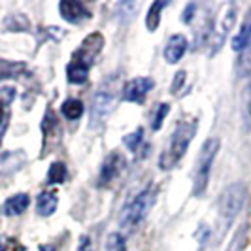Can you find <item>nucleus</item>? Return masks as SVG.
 Instances as JSON below:
<instances>
[{
    "label": "nucleus",
    "instance_id": "f257e3e1",
    "mask_svg": "<svg viewBox=\"0 0 251 251\" xmlns=\"http://www.w3.org/2000/svg\"><path fill=\"white\" fill-rule=\"evenodd\" d=\"M197 128H199V123L195 119L181 121L176 126V130L172 132L166 148H164V151L159 157V168L161 170H172L183 159V155L187 153L189 144L193 142L195 134H197Z\"/></svg>",
    "mask_w": 251,
    "mask_h": 251
},
{
    "label": "nucleus",
    "instance_id": "6ab92c4d",
    "mask_svg": "<svg viewBox=\"0 0 251 251\" xmlns=\"http://www.w3.org/2000/svg\"><path fill=\"white\" fill-rule=\"evenodd\" d=\"M68 176V170L63 163H53L48 170V181L53 183V185H59V183H64V179Z\"/></svg>",
    "mask_w": 251,
    "mask_h": 251
},
{
    "label": "nucleus",
    "instance_id": "9d476101",
    "mask_svg": "<svg viewBox=\"0 0 251 251\" xmlns=\"http://www.w3.org/2000/svg\"><path fill=\"white\" fill-rule=\"evenodd\" d=\"M187 38L183 34H174V36L168 38L166 46H164V61L168 64H176L177 61H181V57L185 55L187 51Z\"/></svg>",
    "mask_w": 251,
    "mask_h": 251
},
{
    "label": "nucleus",
    "instance_id": "1a4fd4ad",
    "mask_svg": "<svg viewBox=\"0 0 251 251\" xmlns=\"http://www.w3.org/2000/svg\"><path fill=\"white\" fill-rule=\"evenodd\" d=\"M102 44H104V38L102 34H91V36L81 44V48L74 53V59L75 61H81L91 66L93 59L99 55V51L102 50Z\"/></svg>",
    "mask_w": 251,
    "mask_h": 251
},
{
    "label": "nucleus",
    "instance_id": "2eb2a0df",
    "mask_svg": "<svg viewBox=\"0 0 251 251\" xmlns=\"http://www.w3.org/2000/svg\"><path fill=\"white\" fill-rule=\"evenodd\" d=\"M89 75V64L81 63V61H75L72 59L70 64L66 66V77H68V81L70 83H83L85 79H87Z\"/></svg>",
    "mask_w": 251,
    "mask_h": 251
},
{
    "label": "nucleus",
    "instance_id": "f3484780",
    "mask_svg": "<svg viewBox=\"0 0 251 251\" xmlns=\"http://www.w3.org/2000/svg\"><path fill=\"white\" fill-rule=\"evenodd\" d=\"M164 6H166V2H159V0L150 6V10L146 13V26L150 32H155L157 26L161 25V12H163Z\"/></svg>",
    "mask_w": 251,
    "mask_h": 251
},
{
    "label": "nucleus",
    "instance_id": "20e7f679",
    "mask_svg": "<svg viewBox=\"0 0 251 251\" xmlns=\"http://www.w3.org/2000/svg\"><path fill=\"white\" fill-rule=\"evenodd\" d=\"M115 91H117V77H108L99 91L93 95L91 100V126H100L106 123L108 115L115 106Z\"/></svg>",
    "mask_w": 251,
    "mask_h": 251
},
{
    "label": "nucleus",
    "instance_id": "a878e982",
    "mask_svg": "<svg viewBox=\"0 0 251 251\" xmlns=\"http://www.w3.org/2000/svg\"><path fill=\"white\" fill-rule=\"evenodd\" d=\"M79 251H93L91 240L87 236H81V240H79Z\"/></svg>",
    "mask_w": 251,
    "mask_h": 251
},
{
    "label": "nucleus",
    "instance_id": "f8f14e48",
    "mask_svg": "<svg viewBox=\"0 0 251 251\" xmlns=\"http://www.w3.org/2000/svg\"><path fill=\"white\" fill-rule=\"evenodd\" d=\"M251 46V10L248 12L244 23L240 26V30L236 32V36L232 40V50L234 51H244L246 48Z\"/></svg>",
    "mask_w": 251,
    "mask_h": 251
},
{
    "label": "nucleus",
    "instance_id": "b1692460",
    "mask_svg": "<svg viewBox=\"0 0 251 251\" xmlns=\"http://www.w3.org/2000/svg\"><path fill=\"white\" fill-rule=\"evenodd\" d=\"M244 112H246V119L250 121L251 119V85L246 87V93H244Z\"/></svg>",
    "mask_w": 251,
    "mask_h": 251
},
{
    "label": "nucleus",
    "instance_id": "bb28decb",
    "mask_svg": "<svg viewBox=\"0 0 251 251\" xmlns=\"http://www.w3.org/2000/svg\"><path fill=\"white\" fill-rule=\"evenodd\" d=\"M2 115H4V108H2V104H0V121H2Z\"/></svg>",
    "mask_w": 251,
    "mask_h": 251
},
{
    "label": "nucleus",
    "instance_id": "f03ea898",
    "mask_svg": "<svg viewBox=\"0 0 251 251\" xmlns=\"http://www.w3.org/2000/svg\"><path fill=\"white\" fill-rule=\"evenodd\" d=\"M246 197L248 191L244 183H232L223 191L221 199H219V236L223 238L226 232V228L232 225V221L236 219V215L242 212L244 204H246Z\"/></svg>",
    "mask_w": 251,
    "mask_h": 251
},
{
    "label": "nucleus",
    "instance_id": "0eeeda50",
    "mask_svg": "<svg viewBox=\"0 0 251 251\" xmlns=\"http://www.w3.org/2000/svg\"><path fill=\"white\" fill-rule=\"evenodd\" d=\"M125 166V159L121 153L112 151L100 166V172H99V185H110L115 177L119 176L121 168Z\"/></svg>",
    "mask_w": 251,
    "mask_h": 251
},
{
    "label": "nucleus",
    "instance_id": "4be33fe9",
    "mask_svg": "<svg viewBox=\"0 0 251 251\" xmlns=\"http://www.w3.org/2000/svg\"><path fill=\"white\" fill-rule=\"evenodd\" d=\"M106 248H108V251H125L126 250L125 238H123L119 232H112V234L108 236Z\"/></svg>",
    "mask_w": 251,
    "mask_h": 251
},
{
    "label": "nucleus",
    "instance_id": "6e6552de",
    "mask_svg": "<svg viewBox=\"0 0 251 251\" xmlns=\"http://www.w3.org/2000/svg\"><path fill=\"white\" fill-rule=\"evenodd\" d=\"M151 89H153V79L151 77H134L123 87V100L142 102Z\"/></svg>",
    "mask_w": 251,
    "mask_h": 251
},
{
    "label": "nucleus",
    "instance_id": "a211bd4d",
    "mask_svg": "<svg viewBox=\"0 0 251 251\" xmlns=\"http://www.w3.org/2000/svg\"><path fill=\"white\" fill-rule=\"evenodd\" d=\"M26 70L23 63H12V61H2L0 59V79H8V77H19Z\"/></svg>",
    "mask_w": 251,
    "mask_h": 251
},
{
    "label": "nucleus",
    "instance_id": "dca6fc26",
    "mask_svg": "<svg viewBox=\"0 0 251 251\" xmlns=\"http://www.w3.org/2000/svg\"><path fill=\"white\" fill-rule=\"evenodd\" d=\"M61 112H63V115L68 121H75V119H79V117L83 115L85 108H83V102L81 100H77V99H68V100L63 102Z\"/></svg>",
    "mask_w": 251,
    "mask_h": 251
},
{
    "label": "nucleus",
    "instance_id": "39448f33",
    "mask_svg": "<svg viewBox=\"0 0 251 251\" xmlns=\"http://www.w3.org/2000/svg\"><path fill=\"white\" fill-rule=\"evenodd\" d=\"M153 201H155V193L151 189H144L142 193L136 195V199L130 202L123 210V215H121V221L119 225L125 232H132L136 230L142 221L148 217L151 206H153Z\"/></svg>",
    "mask_w": 251,
    "mask_h": 251
},
{
    "label": "nucleus",
    "instance_id": "9b49d317",
    "mask_svg": "<svg viewBox=\"0 0 251 251\" xmlns=\"http://www.w3.org/2000/svg\"><path fill=\"white\" fill-rule=\"evenodd\" d=\"M59 10H61L64 21H68L72 25H77V23H81L83 19L89 17V10L77 0H63L59 4Z\"/></svg>",
    "mask_w": 251,
    "mask_h": 251
},
{
    "label": "nucleus",
    "instance_id": "aec40b11",
    "mask_svg": "<svg viewBox=\"0 0 251 251\" xmlns=\"http://www.w3.org/2000/svg\"><path fill=\"white\" fill-rule=\"evenodd\" d=\"M168 112H170V106L168 104H159V108H157V112H155V115H153V119H151V128L153 130H159L161 126H163L164 119H166V115H168Z\"/></svg>",
    "mask_w": 251,
    "mask_h": 251
},
{
    "label": "nucleus",
    "instance_id": "393cba45",
    "mask_svg": "<svg viewBox=\"0 0 251 251\" xmlns=\"http://www.w3.org/2000/svg\"><path fill=\"white\" fill-rule=\"evenodd\" d=\"M183 81H185V72H177L176 77H174V81H172V87H170V91L176 95V93H179V89H181V85H183Z\"/></svg>",
    "mask_w": 251,
    "mask_h": 251
},
{
    "label": "nucleus",
    "instance_id": "5701e85b",
    "mask_svg": "<svg viewBox=\"0 0 251 251\" xmlns=\"http://www.w3.org/2000/svg\"><path fill=\"white\" fill-rule=\"evenodd\" d=\"M0 251H25V250H23V246L17 240L0 236Z\"/></svg>",
    "mask_w": 251,
    "mask_h": 251
},
{
    "label": "nucleus",
    "instance_id": "412c9836",
    "mask_svg": "<svg viewBox=\"0 0 251 251\" xmlns=\"http://www.w3.org/2000/svg\"><path fill=\"white\" fill-rule=\"evenodd\" d=\"M144 130L142 128H136L134 132H130V134H126L125 138H123V144H125L126 148L130 151H136L138 150V146L142 144V140H144Z\"/></svg>",
    "mask_w": 251,
    "mask_h": 251
},
{
    "label": "nucleus",
    "instance_id": "ddd939ff",
    "mask_svg": "<svg viewBox=\"0 0 251 251\" xmlns=\"http://www.w3.org/2000/svg\"><path fill=\"white\" fill-rule=\"evenodd\" d=\"M28 204H30L28 195L19 193V195H13V197H10L8 201L4 202L2 212H4L6 215H19V214H23L26 208H28Z\"/></svg>",
    "mask_w": 251,
    "mask_h": 251
},
{
    "label": "nucleus",
    "instance_id": "423d86ee",
    "mask_svg": "<svg viewBox=\"0 0 251 251\" xmlns=\"http://www.w3.org/2000/svg\"><path fill=\"white\" fill-rule=\"evenodd\" d=\"M236 12H238V6H236V4H225L221 13L217 15L215 23L212 25V30H210V34H212V36H210L212 55L223 48V44H225V40L228 38V34H230V30L234 28Z\"/></svg>",
    "mask_w": 251,
    "mask_h": 251
},
{
    "label": "nucleus",
    "instance_id": "4468645a",
    "mask_svg": "<svg viewBox=\"0 0 251 251\" xmlns=\"http://www.w3.org/2000/svg\"><path fill=\"white\" fill-rule=\"evenodd\" d=\"M57 204H59V199H57V195H55L53 191H44V193H40L36 199L38 214L48 217V215H51L57 210Z\"/></svg>",
    "mask_w": 251,
    "mask_h": 251
},
{
    "label": "nucleus",
    "instance_id": "7ed1b4c3",
    "mask_svg": "<svg viewBox=\"0 0 251 251\" xmlns=\"http://www.w3.org/2000/svg\"><path fill=\"white\" fill-rule=\"evenodd\" d=\"M219 148H221L219 138H208L202 146L201 155L197 159V166H195V176H193V195L197 199H201L202 195L206 193V189H208L212 164H214L215 157H217Z\"/></svg>",
    "mask_w": 251,
    "mask_h": 251
}]
</instances>
